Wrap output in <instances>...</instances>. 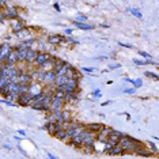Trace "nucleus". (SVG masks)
I'll use <instances>...</instances> for the list:
<instances>
[{"instance_id":"c03bdc74","label":"nucleus","mask_w":159,"mask_h":159,"mask_svg":"<svg viewBox=\"0 0 159 159\" xmlns=\"http://www.w3.org/2000/svg\"><path fill=\"white\" fill-rule=\"evenodd\" d=\"M54 8H56V11H61V10H60V5H59V3H54Z\"/></svg>"},{"instance_id":"ea45409f","label":"nucleus","mask_w":159,"mask_h":159,"mask_svg":"<svg viewBox=\"0 0 159 159\" xmlns=\"http://www.w3.org/2000/svg\"><path fill=\"white\" fill-rule=\"evenodd\" d=\"M148 146H150V147H151V148H152V154H157V147H155V144H154V143H151V141H150V143H148Z\"/></svg>"},{"instance_id":"bb28decb","label":"nucleus","mask_w":159,"mask_h":159,"mask_svg":"<svg viewBox=\"0 0 159 159\" xmlns=\"http://www.w3.org/2000/svg\"><path fill=\"white\" fill-rule=\"evenodd\" d=\"M136 154L139 155H141V157H151L152 155V152L150 151V150H147V148H143V147H140V148L136 151Z\"/></svg>"},{"instance_id":"b1692460","label":"nucleus","mask_w":159,"mask_h":159,"mask_svg":"<svg viewBox=\"0 0 159 159\" xmlns=\"http://www.w3.org/2000/svg\"><path fill=\"white\" fill-rule=\"evenodd\" d=\"M67 78L65 76H56V80H54V85L57 86V87H61V86H64L65 83H67Z\"/></svg>"},{"instance_id":"c85d7f7f","label":"nucleus","mask_w":159,"mask_h":159,"mask_svg":"<svg viewBox=\"0 0 159 159\" xmlns=\"http://www.w3.org/2000/svg\"><path fill=\"white\" fill-rule=\"evenodd\" d=\"M74 25L78 26L80 30H91V29H92L91 25H86V23H78V22H75V21H74Z\"/></svg>"},{"instance_id":"1a4fd4ad","label":"nucleus","mask_w":159,"mask_h":159,"mask_svg":"<svg viewBox=\"0 0 159 159\" xmlns=\"http://www.w3.org/2000/svg\"><path fill=\"white\" fill-rule=\"evenodd\" d=\"M50 59H52V56L49 53H38L36 60H34V64H36L37 67H41V65H44L45 63L49 61Z\"/></svg>"},{"instance_id":"f257e3e1","label":"nucleus","mask_w":159,"mask_h":159,"mask_svg":"<svg viewBox=\"0 0 159 159\" xmlns=\"http://www.w3.org/2000/svg\"><path fill=\"white\" fill-rule=\"evenodd\" d=\"M118 144L121 146V148H123L124 152H125V151H128V152H136L137 150L141 147L140 141L135 140V139H132V137H129V136H125V135L120 139Z\"/></svg>"},{"instance_id":"9b49d317","label":"nucleus","mask_w":159,"mask_h":159,"mask_svg":"<svg viewBox=\"0 0 159 159\" xmlns=\"http://www.w3.org/2000/svg\"><path fill=\"white\" fill-rule=\"evenodd\" d=\"M16 63H18V57H16V52H15V49H14V50L7 56V59L4 60V64H5V67H15Z\"/></svg>"},{"instance_id":"58836bf2","label":"nucleus","mask_w":159,"mask_h":159,"mask_svg":"<svg viewBox=\"0 0 159 159\" xmlns=\"http://www.w3.org/2000/svg\"><path fill=\"white\" fill-rule=\"evenodd\" d=\"M133 63H135V64H137V65H146L148 61H141V60H137V59H135V60H133Z\"/></svg>"},{"instance_id":"4be33fe9","label":"nucleus","mask_w":159,"mask_h":159,"mask_svg":"<svg viewBox=\"0 0 159 159\" xmlns=\"http://www.w3.org/2000/svg\"><path fill=\"white\" fill-rule=\"evenodd\" d=\"M34 40H26V41H23V42H21L16 48H22V49H31V45L34 44Z\"/></svg>"},{"instance_id":"49530a36","label":"nucleus","mask_w":159,"mask_h":159,"mask_svg":"<svg viewBox=\"0 0 159 159\" xmlns=\"http://www.w3.org/2000/svg\"><path fill=\"white\" fill-rule=\"evenodd\" d=\"M48 158H49V159H57L56 157H54V155H52V154H48Z\"/></svg>"},{"instance_id":"6e6552de","label":"nucleus","mask_w":159,"mask_h":159,"mask_svg":"<svg viewBox=\"0 0 159 159\" xmlns=\"http://www.w3.org/2000/svg\"><path fill=\"white\" fill-rule=\"evenodd\" d=\"M12 50H14V49L11 48L10 44H2V45H0V61L4 63V60L7 59V56Z\"/></svg>"},{"instance_id":"aec40b11","label":"nucleus","mask_w":159,"mask_h":159,"mask_svg":"<svg viewBox=\"0 0 159 159\" xmlns=\"http://www.w3.org/2000/svg\"><path fill=\"white\" fill-rule=\"evenodd\" d=\"M29 92H30L31 95H37V94H40V92H42V87L40 85H33V86H29Z\"/></svg>"},{"instance_id":"a211bd4d","label":"nucleus","mask_w":159,"mask_h":159,"mask_svg":"<svg viewBox=\"0 0 159 159\" xmlns=\"http://www.w3.org/2000/svg\"><path fill=\"white\" fill-rule=\"evenodd\" d=\"M29 49H22V48H15L16 52V57H18V61H25L26 60V54H27Z\"/></svg>"},{"instance_id":"8fccbe9b","label":"nucleus","mask_w":159,"mask_h":159,"mask_svg":"<svg viewBox=\"0 0 159 159\" xmlns=\"http://www.w3.org/2000/svg\"><path fill=\"white\" fill-rule=\"evenodd\" d=\"M2 78H3V75H2V72H0V79H2Z\"/></svg>"},{"instance_id":"39448f33","label":"nucleus","mask_w":159,"mask_h":159,"mask_svg":"<svg viewBox=\"0 0 159 159\" xmlns=\"http://www.w3.org/2000/svg\"><path fill=\"white\" fill-rule=\"evenodd\" d=\"M2 11L5 18H8V19H16L19 16V10L16 7H12V5H5Z\"/></svg>"},{"instance_id":"6ab92c4d","label":"nucleus","mask_w":159,"mask_h":159,"mask_svg":"<svg viewBox=\"0 0 159 159\" xmlns=\"http://www.w3.org/2000/svg\"><path fill=\"white\" fill-rule=\"evenodd\" d=\"M109 154L110 155H123L124 151H123V148H121L120 144H114V146L109 150Z\"/></svg>"},{"instance_id":"f3484780","label":"nucleus","mask_w":159,"mask_h":159,"mask_svg":"<svg viewBox=\"0 0 159 159\" xmlns=\"http://www.w3.org/2000/svg\"><path fill=\"white\" fill-rule=\"evenodd\" d=\"M37 54H38V52H37V50H34V49H29L27 54H26V60H25V61L29 63V64H30V63H34Z\"/></svg>"},{"instance_id":"393cba45","label":"nucleus","mask_w":159,"mask_h":159,"mask_svg":"<svg viewBox=\"0 0 159 159\" xmlns=\"http://www.w3.org/2000/svg\"><path fill=\"white\" fill-rule=\"evenodd\" d=\"M31 34V31H30V29H23V30L21 31H18V33H15V36L16 37H19V38H25V37H29Z\"/></svg>"},{"instance_id":"9d476101","label":"nucleus","mask_w":159,"mask_h":159,"mask_svg":"<svg viewBox=\"0 0 159 159\" xmlns=\"http://www.w3.org/2000/svg\"><path fill=\"white\" fill-rule=\"evenodd\" d=\"M31 102H33V95L30 92H25V94L19 95V98H18V103L22 106H29V105H31Z\"/></svg>"},{"instance_id":"2f4dec72","label":"nucleus","mask_w":159,"mask_h":159,"mask_svg":"<svg viewBox=\"0 0 159 159\" xmlns=\"http://www.w3.org/2000/svg\"><path fill=\"white\" fill-rule=\"evenodd\" d=\"M131 83L135 86V88H139L141 85H143V80H141V79H136V80H132Z\"/></svg>"},{"instance_id":"2eb2a0df","label":"nucleus","mask_w":159,"mask_h":159,"mask_svg":"<svg viewBox=\"0 0 159 159\" xmlns=\"http://www.w3.org/2000/svg\"><path fill=\"white\" fill-rule=\"evenodd\" d=\"M54 80H56V72L54 71L45 72V76H44V83L45 85H52V83H54Z\"/></svg>"},{"instance_id":"c756f323","label":"nucleus","mask_w":159,"mask_h":159,"mask_svg":"<svg viewBox=\"0 0 159 159\" xmlns=\"http://www.w3.org/2000/svg\"><path fill=\"white\" fill-rule=\"evenodd\" d=\"M54 137H57L59 140H65L67 139V131H59L54 133Z\"/></svg>"},{"instance_id":"de8ad7c7","label":"nucleus","mask_w":159,"mask_h":159,"mask_svg":"<svg viewBox=\"0 0 159 159\" xmlns=\"http://www.w3.org/2000/svg\"><path fill=\"white\" fill-rule=\"evenodd\" d=\"M121 67V65L120 64H114V65H112V67L110 68H120Z\"/></svg>"},{"instance_id":"e433bc0d","label":"nucleus","mask_w":159,"mask_h":159,"mask_svg":"<svg viewBox=\"0 0 159 159\" xmlns=\"http://www.w3.org/2000/svg\"><path fill=\"white\" fill-rule=\"evenodd\" d=\"M2 103H4V105H8V106H16V103H14V102H11V101H7V99H4V101H0Z\"/></svg>"},{"instance_id":"3c124183","label":"nucleus","mask_w":159,"mask_h":159,"mask_svg":"<svg viewBox=\"0 0 159 159\" xmlns=\"http://www.w3.org/2000/svg\"><path fill=\"white\" fill-rule=\"evenodd\" d=\"M0 11H2V8H0Z\"/></svg>"},{"instance_id":"a878e982","label":"nucleus","mask_w":159,"mask_h":159,"mask_svg":"<svg viewBox=\"0 0 159 159\" xmlns=\"http://www.w3.org/2000/svg\"><path fill=\"white\" fill-rule=\"evenodd\" d=\"M71 146H74V147H80L82 146V143H83V139H82V136H76V137H74V139H71Z\"/></svg>"},{"instance_id":"f704fd0d","label":"nucleus","mask_w":159,"mask_h":159,"mask_svg":"<svg viewBox=\"0 0 159 159\" xmlns=\"http://www.w3.org/2000/svg\"><path fill=\"white\" fill-rule=\"evenodd\" d=\"M8 82H10V80H7V79H5V78H2V79H0V90H2V88L4 87V86L7 85Z\"/></svg>"},{"instance_id":"4468645a","label":"nucleus","mask_w":159,"mask_h":159,"mask_svg":"<svg viewBox=\"0 0 159 159\" xmlns=\"http://www.w3.org/2000/svg\"><path fill=\"white\" fill-rule=\"evenodd\" d=\"M48 42L50 45H59V44H63V42H64V38H63L61 36H59V34H52V36H49Z\"/></svg>"},{"instance_id":"f8f14e48","label":"nucleus","mask_w":159,"mask_h":159,"mask_svg":"<svg viewBox=\"0 0 159 159\" xmlns=\"http://www.w3.org/2000/svg\"><path fill=\"white\" fill-rule=\"evenodd\" d=\"M123 136H124V133H121L120 131H112V133L108 137V141L114 146V144H118V141H120V139Z\"/></svg>"},{"instance_id":"423d86ee","label":"nucleus","mask_w":159,"mask_h":159,"mask_svg":"<svg viewBox=\"0 0 159 159\" xmlns=\"http://www.w3.org/2000/svg\"><path fill=\"white\" fill-rule=\"evenodd\" d=\"M64 99H60V98H53L52 97V101H50V106H49V110L52 112H59L63 109L64 106Z\"/></svg>"},{"instance_id":"72a5a7b5","label":"nucleus","mask_w":159,"mask_h":159,"mask_svg":"<svg viewBox=\"0 0 159 159\" xmlns=\"http://www.w3.org/2000/svg\"><path fill=\"white\" fill-rule=\"evenodd\" d=\"M129 11H131V12L135 16H137V18H141V12H140V11H139V10H136V8H131V10H129Z\"/></svg>"},{"instance_id":"5701e85b","label":"nucleus","mask_w":159,"mask_h":159,"mask_svg":"<svg viewBox=\"0 0 159 159\" xmlns=\"http://www.w3.org/2000/svg\"><path fill=\"white\" fill-rule=\"evenodd\" d=\"M63 99H64V102H68V101H76L78 99V92H65Z\"/></svg>"},{"instance_id":"79ce46f5","label":"nucleus","mask_w":159,"mask_h":159,"mask_svg":"<svg viewBox=\"0 0 159 159\" xmlns=\"http://www.w3.org/2000/svg\"><path fill=\"white\" fill-rule=\"evenodd\" d=\"M94 97H95V98H99V97H101V92H99V90H97V91L94 92Z\"/></svg>"},{"instance_id":"f03ea898","label":"nucleus","mask_w":159,"mask_h":159,"mask_svg":"<svg viewBox=\"0 0 159 159\" xmlns=\"http://www.w3.org/2000/svg\"><path fill=\"white\" fill-rule=\"evenodd\" d=\"M57 90H60L61 92H78L79 91V80L78 79H68L67 83L61 87H57Z\"/></svg>"},{"instance_id":"ddd939ff","label":"nucleus","mask_w":159,"mask_h":159,"mask_svg":"<svg viewBox=\"0 0 159 159\" xmlns=\"http://www.w3.org/2000/svg\"><path fill=\"white\" fill-rule=\"evenodd\" d=\"M31 80H33V78H31L30 74H26V72H21V74H19V85L30 86Z\"/></svg>"},{"instance_id":"09e8293b","label":"nucleus","mask_w":159,"mask_h":159,"mask_svg":"<svg viewBox=\"0 0 159 159\" xmlns=\"http://www.w3.org/2000/svg\"><path fill=\"white\" fill-rule=\"evenodd\" d=\"M86 72H92V68H85Z\"/></svg>"},{"instance_id":"4c0bfd02","label":"nucleus","mask_w":159,"mask_h":159,"mask_svg":"<svg viewBox=\"0 0 159 159\" xmlns=\"http://www.w3.org/2000/svg\"><path fill=\"white\" fill-rule=\"evenodd\" d=\"M139 54L143 56V57H146V59H148V60H151V54H150V53H146V52H139Z\"/></svg>"},{"instance_id":"c9c22d12","label":"nucleus","mask_w":159,"mask_h":159,"mask_svg":"<svg viewBox=\"0 0 159 159\" xmlns=\"http://www.w3.org/2000/svg\"><path fill=\"white\" fill-rule=\"evenodd\" d=\"M146 76H147V78H152V79L158 80V76H157L155 74H152V72H146Z\"/></svg>"},{"instance_id":"20e7f679","label":"nucleus","mask_w":159,"mask_h":159,"mask_svg":"<svg viewBox=\"0 0 159 159\" xmlns=\"http://www.w3.org/2000/svg\"><path fill=\"white\" fill-rule=\"evenodd\" d=\"M0 72H2L3 78H5L7 80H11L12 78L18 76V75L21 74V71H18L15 67H5V65H3V68L0 69Z\"/></svg>"},{"instance_id":"7ed1b4c3","label":"nucleus","mask_w":159,"mask_h":159,"mask_svg":"<svg viewBox=\"0 0 159 159\" xmlns=\"http://www.w3.org/2000/svg\"><path fill=\"white\" fill-rule=\"evenodd\" d=\"M85 125L83 124H79V123H72L71 126L67 129V139H74L76 136H79L83 131H85Z\"/></svg>"},{"instance_id":"cd10ccee","label":"nucleus","mask_w":159,"mask_h":159,"mask_svg":"<svg viewBox=\"0 0 159 159\" xmlns=\"http://www.w3.org/2000/svg\"><path fill=\"white\" fill-rule=\"evenodd\" d=\"M64 65H65V63L63 61V60H57V59H56V61H54V65H53V71L57 72L59 69H61L63 67H64Z\"/></svg>"},{"instance_id":"7c9ffc66","label":"nucleus","mask_w":159,"mask_h":159,"mask_svg":"<svg viewBox=\"0 0 159 159\" xmlns=\"http://www.w3.org/2000/svg\"><path fill=\"white\" fill-rule=\"evenodd\" d=\"M68 67H69V64H67V63H65L64 67H63L61 69H59V71L56 72V76H64L65 72H67V69H68Z\"/></svg>"},{"instance_id":"37998d69","label":"nucleus","mask_w":159,"mask_h":159,"mask_svg":"<svg viewBox=\"0 0 159 159\" xmlns=\"http://www.w3.org/2000/svg\"><path fill=\"white\" fill-rule=\"evenodd\" d=\"M4 19H5L4 14H3V11H0V21H4Z\"/></svg>"},{"instance_id":"a19ab883","label":"nucleus","mask_w":159,"mask_h":159,"mask_svg":"<svg viewBox=\"0 0 159 159\" xmlns=\"http://www.w3.org/2000/svg\"><path fill=\"white\" fill-rule=\"evenodd\" d=\"M126 92V94H133L135 91H136V88H126V90H124Z\"/></svg>"},{"instance_id":"412c9836","label":"nucleus","mask_w":159,"mask_h":159,"mask_svg":"<svg viewBox=\"0 0 159 159\" xmlns=\"http://www.w3.org/2000/svg\"><path fill=\"white\" fill-rule=\"evenodd\" d=\"M12 30L15 31V33H18V31H21L25 29V25H23V22L22 21H12Z\"/></svg>"},{"instance_id":"0eeeda50","label":"nucleus","mask_w":159,"mask_h":159,"mask_svg":"<svg viewBox=\"0 0 159 159\" xmlns=\"http://www.w3.org/2000/svg\"><path fill=\"white\" fill-rule=\"evenodd\" d=\"M112 131H113L112 128H106V126H103V129H101V131L97 133V140L105 144L106 141H108V137H109V135L112 133Z\"/></svg>"},{"instance_id":"dca6fc26","label":"nucleus","mask_w":159,"mask_h":159,"mask_svg":"<svg viewBox=\"0 0 159 159\" xmlns=\"http://www.w3.org/2000/svg\"><path fill=\"white\" fill-rule=\"evenodd\" d=\"M85 128L90 132H94V133H98L101 129H103V125L102 124H98V123H94V124H88V125H85Z\"/></svg>"},{"instance_id":"473e14b6","label":"nucleus","mask_w":159,"mask_h":159,"mask_svg":"<svg viewBox=\"0 0 159 159\" xmlns=\"http://www.w3.org/2000/svg\"><path fill=\"white\" fill-rule=\"evenodd\" d=\"M86 21H87V16H83V15H79L75 19V22H78V23H85Z\"/></svg>"},{"instance_id":"a18cd8bd","label":"nucleus","mask_w":159,"mask_h":159,"mask_svg":"<svg viewBox=\"0 0 159 159\" xmlns=\"http://www.w3.org/2000/svg\"><path fill=\"white\" fill-rule=\"evenodd\" d=\"M72 31H74L72 29H67V30H65V33H67L68 36H69V34H72Z\"/></svg>"}]
</instances>
